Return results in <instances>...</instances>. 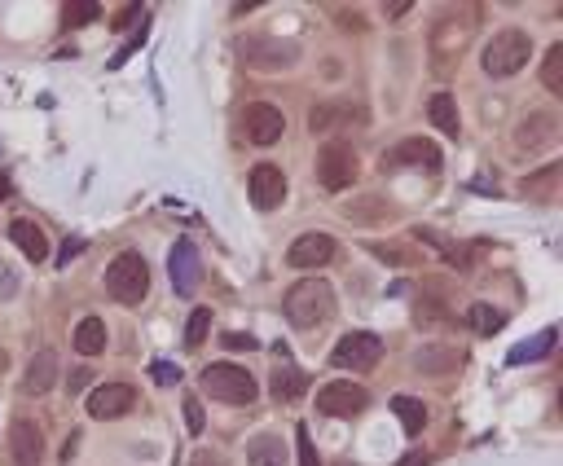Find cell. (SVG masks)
<instances>
[{"mask_svg":"<svg viewBox=\"0 0 563 466\" xmlns=\"http://www.w3.org/2000/svg\"><path fill=\"white\" fill-rule=\"evenodd\" d=\"M542 84H546V93L563 97V44H550V53L542 62Z\"/></svg>","mask_w":563,"mask_h":466,"instance_id":"obj_27","label":"cell"},{"mask_svg":"<svg viewBox=\"0 0 563 466\" xmlns=\"http://www.w3.org/2000/svg\"><path fill=\"white\" fill-rule=\"evenodd\" d=\"M220 343H225V348H256V335H220Z\"/></svg>","mask_w":563,"mask_h":466,"instance_id":"obj_36","label":"cell"},{"mask_svg":"<svg viewBox=\"0 0 563 466\" xmlns=\"http://www.w3.org/2000/svg\"><path fill=\"white\" fill-rule=\"evenodd\" d=\"M467 321L476 326V335H498V330L506 326V317L498 313V308H489V304H471Z\"/></svg>","mask_w":563,"mask_h":466,"instance_id":"obj_28","label":"cell"},{"mask_svg":"<svg viewBox=\"0 0 563 466\" xmlns=\"http://www.w3.org/2000/svg\"><path fill=\"white\" fill-rule=\"evenodd\" d=\"M410 163H423V168H440V150L432 141L414 137V141H401L392 154H383V168H410Z\"/></svg>","mask_w":563,"mask_h":466,"instance_id":"obj_19","label":"cell"},{"mask_svg":"<svg viewBox=\"0 0 563 466\" xmlns=\"http://www.w3.org/2000/svg\"><path fill=\"white\" fill-rule=\"evenodd\" d=\"M242 124H247V141L273 146V141H282V132H286V115L269 102H251L247 110H242Z\"/></svg>","mask_w":563,"mask_h":466,"instance_id":"obj_11","label":"cell"},{"mask_svg":"<svg viewBox=\"0 0 563 466\" xmlns=\"http://www.w3.org/2000/svg\"><path fill=\"white\" fill-rule=\"evenodd\" d=\"M97 18H102V5H97V0H80V5H66V14H62L66 27H84V22H97Z\"/></svg>","mask_w":563,"mask_h":466,"instance_id":"obj_30","label":"cell"},{"mask_svg":"<svg viewBox=\"0 0 563 466\" xmlns=\"http://www.w3.org/2000/svg\"><path fill=\"white\" fill-rule=\"evenodd\" d=\"M0 370H9V357H5V352H0Z\"/></svg>","mask_w":563,"mask_h":466,"instance_id":"obj_44","label":"cell"},{"mask_svg":"<svg viewBox=\"0 0 563 466\" xmlns=\"http://www.w3.org/2000/svg\"><path fill=\"white\" fill-rule=\"evenodd\" d=\"M304 392H308V374L291 361V352H286L282 343H278V370H273V396H278V401H286V405H295Z\"/></svg>","mask_w":563,"mask_h":466,"instance_id":"obj_17","label":"cell"},{"mask_svg":"<svg viewBox=\"0 0 563 466\" xmlns=\"http://www.w3.org/2000/svg\"><path fill=\"white\" fill-rule=\"evenodd\" d=\"M414 365L418 370H427V374H449V370H458L462 365V352L458 348H418Z\"/></svg>","mask_w":563,"mask_h":466,"instance_id":"obj_24","label":"cell"},{"mask_svg":"<svg viewBox=\"0 0 563 466\" xmlns=\"http://www.w3.org/2000/svg\"><path fill=\"white\" fill-rule=\"evenodd\" d=\"M247 194H251V203H256L260 212H273V207H282V198H286V176H282V168H273V163H260V168H251Z\"/></svg>","mask_w":563,"mask_h":466,"instance_id":"obj_13","label":"cell"},{"mask_svg":"<svg viewBox=\"0 0 563 466\" xmlns=\"http://www.w3.org/2000/svg\"><path fill=\"white\" fill-rule=\"evenodd\" d=\"M295 445H300V466H322V462H317V449H313L308 427H295Z\"/></svg>","mask_w":563,"mask_h":466,"instance_id":"obj_33","label":"cell"},{"mask_svg":"<svg viewBox=\"0 0 563 466\" xmlns=\"http://www.w3.org/2000/svg\"><path fill=\"white\" fill-rule=\"evenodd\" d=\"M357 176H361V159H357V150L352 146H344V141H330V146L317 154V181H322L326 194L352 190Z\"/></svg>","mask_w":563,"mask_h":466,"instance_id":"obj_5","label":"cell"},{"mask_svg":"<svg viewBox=\"0 0 563 466\" xmlns=\"http://www.w3.org/2000/svg\"><path fill=\"white\" fill-rule=\"evenodd\" d=\"M339 466H352V462H339Z\"/></svg>","mask_w":563,"mask_h":466,"instance_id":"obj_45","label":"cell"},{"mask_svg":"<svg viewBox=\"0 0 563 466\" xmlns=\"http://www.w3.org/2000/svg\"><path fill=\"white\" fill-rule=\"evenodd\" d=\"M18 286H22V282H18V269L0 260V304H9V299L18 295Z\"/></svg>","mask_w":563,"mask_h":466,"instance_id":"obj_32","label":"cell"},{"mask_svg":"<svg viewBox=\"0 0 563 466\" xmlns=\"http://www.w3.org/2000/svg\"><path fill=\"white\" fill-rule=\"evenodd\" d=\"M383 361V339L370 335V330H352L335 343V352H330V365H339V370H374V365Z\"/></svg>","mask_w":563,"mask_h":466,"instance_id":"obj_7","label":"cell"},{"mask_svg":"<svg viewBox=\"0 0 563 466\" xmlns=\"http://www.w3.org/2000/svg\"><path fill=\"white\" fill-rule=\"evenodd\" d=\"M396 466H427V453H405Z\"/></svg>","mask_w":563,"mask_h":466,"instance_id":"obj_40","label":"cell"},{"mask_svg":"<svg viewBox=\"0 0 563 466\" xmlns=\"http://www.w3.org/2000/svg\"><path fill=\"white\" fill-rule=\"evenodd\" d=\"M80 387H88V370H75L71 374V392H80Z\"/></svg>","mask_w":563,"mask_h":466,"instance_id":"obj_41","label":"cell"},{"mask_svg":"<svg viewBox=\"0 0 563 466\" xmlns=\"http://www.w3.org/2000/svg\"><path fill=\"white\" fill-rule=\"evenodd\" d=\"M295 58H300V49L291 40H269V36L242 40V62L260 66V71H282V66H295Z\"/></svg>","mask_w":563,"mask_h":466,"instance_id":"obj_10","label":"cell"},{"mask_svg":"<svg viewBox=\"0 0 563 466\" xmlns=\"http://www.w3.org/2000/svg\"><path fill=\"white\" fill-rule=\"evenodd\" d=\"M247 466H286L282 436H256L247 445Z\"/></svg>","mask_w":563,"mask_h":466,"instance_id":"obj_23","label":"cell"},{"mask_svg":"<svg viewBox=\"0 0 563 466\" xmlns=\"http://www.w3.org/2000/svg\"><path fill=\"white\" fill-rule=\"evenodd\" d=\"M75 352L80 357H102L106 352V321L102 317H84L75 326Z\"/></svg>","mask_w":563,"mask_h":466,"instance_id":"obj_20","label":"cell"},{"mask_svg":"<svg viewBox=\"0 0 563 466\" xmlns=\"http://www.w3.org/2000/svg\"><path fill=\"white\" fill-rule=\"evenodd\" d=\"M0 198H9V176L0 172Z\"/></svg>","mask_w":563,"mask_h":466,"instance_id":"obj_43","label":"cell"},{"mask_svg":"<svg viewBox=\"0 0 563 466\" xmlns=\"http://www.w3.org/2000/svg\"><path fill=\"white\" fill-rule=\"evenodd\" d=\"M410 9H414V0H388V5H383V14L401 18V14H410Z\"/></svg>","mask_w":563,"mask_h":466,"instance_id":"obj_38","label":"cell"},{"mask_svg":"<svg viewBox=\"0 0 563 466\" xmlns=\"http://www.w3.org/2000/svg\"><path fill=\"white\" fill-rule=\"evenodd\" d=\"M9 449H14V462L18 466H40L44 462V436L31 418H14L9 427Z\"/></svg>","mask_w":563,"mask_h":466,"instance_id":"obj_16","label":"cell"},{"mask_svg":"<svg viewBox=\"0 0 563 466\" xmlns=\"http://www.w3.org/2000/svg\"><path fill=\"white\" fill-rule=\"evenodd\" d=\"M555 137H559V115L555 110H528L520 124H515V150L520 154L546 150Z\"/></svg>","mask_w":563,"mask_h":466,"instance_id":"obj_9","label":"cell"},{"mask_svg":"<svg viewBox=\"0 0 563 466\" xmlns=\"http://www.w3.org/2000/svg\"><path fill=\"white\" fill-rule=\"evenodd\" d=\"M392 409H396V418H401V427L410 431V436H418L427 423V409L423 401H414V396H392Z\"/></svg>","mask_w":563,"mask_h":466,"instance_id":"obj_26","label":"cell"},{"mask_svg":"<svg viewBox=\"0 0 563 466\" xmlns=\"http://www.w3.org/2000/svg\"><path fill=\"white\" fill-rule=\"evenodd\" d=\"M137 9H141V5H124V14H119L115 22H119V27H124V22H132V18H137Z\"/></svg>","mask_w":563,"mask_h":466,"instance_id":"obj_42","label":"cell"},{"mask_svg":"<svg viewBox=\"0 0 563 466\" xmlns=\"http://www.w3.org/2000/svg\"><path fill=\"white\" fill-rule=\"evenodd\" d=\"M53 383H58V352L40 348L36 357H31L27 374H22V392H27V396H44Z\"/></svg>","mask_w":563,"mask_h":466,"instance_id":"obj_18","label":"cell"},{"mask_svg":"<svg viewBox=\"0 0 563 466\" xmlns=\"http://www.w3.org/2000/svg\"><path fill=\"white\" fill-rule=\"evenodd\" d=\"M559 176H563V168H559V163H550L546 172L528 176V181H524V194H533V198H550V194H555V181H559Z\"/></svg>","mask_w":563,"mask_h":466,"instance_id":"obj_29","label":"cell"},{"mask_svg":"<svg viewBox=\"0 0 563 466\" xmlns=\"http://www.w3.org/2000/svg\"><path fill=\"white\" fill-rule=\"evenodd\" d=\"M190 466H225V458H220V453H207V449H198L194 458H190Z\"/></svg>","mask_w":563,"mask_h":466,"instance_id":"obj_37","label":"cell"},{"mask_svg":"<svg viewBox=\"0 0 563 466\" xmlns=\"http://www.w3.org/2000/svg\"><path fill=\"white\" fill-rule=\"evenodd\" d=\"M282 308L295 330H322L335 317V286L322 282V277H304V282H295L286 291Z\"/></svg>","mask_w":563,"mask_h":466,"instance_id":"obj_1","label":"cell"},{"mask_svg":"<svg viewBox=\"0 0 563 466\" xmlns=\"http://www.w3.org/2000/svg\"><path fill=\"white\" fill-rule=\"evenodd\" d=\"M528 58H533V40H528V31L506 27V31H498V36L484 44L480 66H484V75H493V80H511V75H520L528 66Z\"/></svg>","mask_w":563,"mask_h":466,"instance_id":"obj_2","label":"cell"},{"mask_svg":"<svg viewBox=\"0 0 563 466\" xmlns=\"http://www.w3.org/2000/svg\"><path fill=\"white\" fill-rule=\"evenodd\" d=\"M150 374H154V383H163V387L181 383V370H176V365H163V361H154V365H150Z\"/></svg>","mask_w":563,"mask_h":466,"instance_id":"obj_34","label":"cell"},{"mask_svg":"<svg viewBox=\"0 0 563 466\" xmlns=\"http://www.w3.org/2000/svg\"><path fill=\"white\" fill-rule=\"evenodd\" d=\"M335 238L330 233H304V238L291 242V251H286V264L291 269H326L330 260H335Z\"/></svg>","mask_w":563,"mask_h":466,"instance_id":"obj_12","label":"cell"},{"mask_svg":"<svg viewBox=\"0 0 563 466\" xmlns=\"http://www.w3.org/2000/svg\"><path fill=\"white\" fill-rule=\"evenodd\" d=\"M427 115H432V124L445 132V137H458V106H454V97L449 93H436L432 102H427Z\"/></svg>","mask_w":563,"mask_h":466,"instance_id":"obj_25","label":"cell"},{"mask_svg":"<svg viewBox=\"0 0 563 466\" xmlns=\"http://www.w3.org/2000/svg\"><path fill=\"white\" fill-rule=\"evenodd\" d=\"M106 291H110V299H115V304L137 308L141 299L150 295V264L141 260L137 251L115 255V260H110V269H106Z\"/></svg>","mask_w":563,"mask_h":466,"instance_id":"obj_3","label":"cell"},{"mask_svg":"<svg viewBox=\"0 0 563 466\" xmlns=\"http://www.w3.org/2000/svg\"><path fill=\"white\" fill-rule=\"evenodd\" d=\"M559 343V330L555 326H546V330H537L528 343H520V348H511V365H528V361H542V357H550V348Z\"/></svg>","mask_w":563,"mask_h":466,"instance_id":"obj_21","label":"cell"},{"mask_svg":"<svg viewBox=\"0 0 563 466\" xmlns=\"http://www.w3.org/2000/svg\"><path fill=\"white\" fill-rule=\"evenodd\" d=\"M80 251H84V242H80V238H71V242H66V247H62V264H71Z\"/></svg>","mask_w":563,"mask_h":466,"instance_id":"obj_39","label":"cell"},{"mask_svg":"<svg viewBox=\"0 0 563 466\" xmlns=\"http://www.w3.org/2000/svg\"><path fill=\"white\" fill-rule=\"evenodd\" d=\"M476 31V9H467V18H462L458 27V14L440 18L436 36H432V66L440 75H449V66L462 62V49H467V36Z\"/></svg>","mask_w":563,"mask_h":466,"instance_id":"obj_6","label":"cell"},{"mask_svg":"<svg viewBox=\"0 0 563 466\" xmlns=\"http://www.w3.org/2000/svg\"><path fill=\"white\" fill-rule=\"evenodd\" d=\"M185 423H190V436H203V405H198L194 396L185 401Z\"/></svg>","mask_w":563,"mask_h":466,"instance_id":"obj_35","label":"cell"},{"mask_svg":"<svg viewBox=\"0 0 563 466\" xmlns=\"http://www.w3.org/2000/svg\"><path fill=\"white\" fill-rule=\"evenodd\" d=\"M207 330H212V308H194L190 313V326H185V343L198 348V343L207 339Z\"/></svg>","mask_w":563,"mask_h":466,"instance_id":"obj_31","label":"cell"},{"mask_svg":"<svg viewBox=\"0 0 563 466\" xmlns=\"http://www.w3.org/2000/svg\"><path fill=\"white\" fill-rule=\"evenodd\" d=\"M370 405V392L361 383H326L317 392V414L326 418H352Z\"/></svg>","mask_w":563,"mask_h":466,"instance_id":"obj_8","label":"cell"},{"mask_svg":"<svg viewBox=\"0 0 563 466\" xmlns=\"http://www.w3.org/2000/svg\"><path fill=\"white\" fill-rule=\"evenodd\" d=\"M168 273H172V291L176 295H194L198 277H203V260H198V247L190 238H181L168 255Z\"/></svg>","mask_w":563,"mask_h":466,"instance_id":"obj_14","label":"cell"},{"mask_svg":"<svg viewBox=\"0 0 563 466\" xmlns=\"http://www.w3.org/2000/svg\"><path fill=\"white\" fill-rule=\"evenodd\" d=\"M198 387L220 405H251L256 401V379H251L242 365H229V361L207 365V370L198 374Z\"/></svg>","mask_w":563,"mask_h":466,"instance_id":"obj_4","label":"cell"},{"mask_svg":"<svg viewBox=\"0 0 563 466\" xmlns=\"http://www.w3.org/2000/svg\"><path fill=\"white\" fill-rule=\"evenodd\" d=\"M9 238H14L22 247V255H27V260H36V264L49 255V238H44L31 220H14V225H9Z\"/></svg>","mask_w":563,"mask_h":466,"instance_id":"obj_22","label":"cell"},{"mask_svg":"<svg viewBox=\"0 0 563 466\" xmlns=\"http://www.w3.org/2000/svg\"><path fill=\"white\" fill-rule=\"evenodd\" d=\"M137 409V392H132L128 383H102V387H93V396H88V414L93 418H124Z\"/></svg>","mask_w":563,"mask_h":466,"instance_id":"obj_15","label":"cell"}]
</instances>
